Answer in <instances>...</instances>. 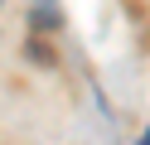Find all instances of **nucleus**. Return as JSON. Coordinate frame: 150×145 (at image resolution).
Returning a JSON list of instances; mask_svg holds the SVG:
<instances>
[{
  "instance_id": "1",
  "label": "nucleus",
  "mask_w": 150,
  "mask_h": 145,
  "mask_svg": "<svg viewBox=\"0 0 150 145\" xmlns=\"http://www.w3.org/2000/svg\"><path fill=\"white\" fill-rule=\"evenodd\" d=\"M140 145H150V131H145V135H140Z\"/></svg>"
}]
</instances>
